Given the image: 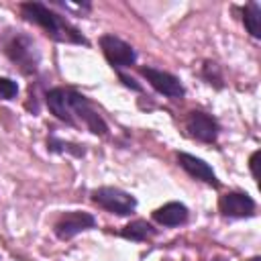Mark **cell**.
I'll return each instance as SVG.
<instances>
[{
  "label": "cell",
  "instance_id": "7a4b0ae2",
  "mask_svg": "<svg viewBox=\"0 0 261 261\" xmlns=\"http://www.w3.org/2000/svg\"><path fill=\"white\" fill-rule=\"evenodd\" d=\"M4 51L8 55V59L12 63H16L20 67L22 73H35L37 67H39V51L35 47V41L29 37V35H14L6 45H4Z\"/></svg>",
  "mask_w": 261,
  "mask_h": 261
},
{
  "label": "cell",
  "instance_id": "4fadbf2b",
  "mask_svg": "<svg viewBox=\"0 0 261 261\" xmlns=\"http://www.w3.org/2000/svg\"><path fill=\"white\" fill-rule=\"evenodd\" d=\"M243 24L251 37L261 39V6L257 2H249L243 8Z\"/></svg>",
  "mask_w": 261,
  "mask_h": 261
},
{
  "label": "cell",
  "instance_id": "ffe728a7",
  "mask_svg": "<svg viewBox=\"0 0 261 261\" xmlns=\"http://www.w3.org/2000/svg\"><path fill=\"white\" fill-rule=\"evenodd\" d=\"M214 261H222V259H214Z\"/></svg>",
  "mask_w": 261,
  "mask_h": 261
},
{
  "label": "cell",
  "instance_id": "3957f363",
  "mask_svg": "<svg viewBox=\"0 0 261 261\" xmlns=\"http://www.w3.org/2000/svg\"><path fill=\"white\" fill-rule=\"evenodd\" d=\"M92 200L100 208H104L112 214H118V216H128L137 208V200H135L133 194H128L120 188H110V186L96 188L92 192Z\"/></svg>",
  "mask_w": 261,
  "mask_h": 261
},
{
  "label": "cell",
  "instance_id": "ba28073f",
  "mask_svg": "<svg viewBox=\"0 0 261 261\" xmlns=\"http://www.w3.org/2000/svg\"><path fill=\"white\" fill-rule=\"evenodd\" d=\"M141 75L147 77V82L163 96L167 98H184L186 90L179 82V77H175L173 73H167V71H161V69H155V67H141Z\"/></svg>",
  "mask_w": 261,
  "mask_h": 261
},
{
  "label": "cell",
  "instance_id": "7c38bea8",
  "mask_svg": "<svg viewBox=\"0 0 261 261\" xmlns=\"http://www.w3.org/2000/svg\"><path fill=\"white\" fill-rule=\"evenodd\" d=\"M153 218L163 226H179L188 220V208L181 202H167L153 212Z\"/></svg>",
  "mask_w": 261,
  "mask_h": 261
},
{
  "label": "cell",
  "instance_id": "277c9868",
  "mask_svg": "<svg viewBox=\"0 0 261 261\" xmlns=\"http://www.w3.org/2000/svg\"><path fill=\"white\" fill-rule=\"evenodd\" d=\"M100 47H102V53H104L106 61L114 69L130 67L137 61V51L126 41H122L114 35H102L100 37Z\"/></svg>",
  "mask_w": 261,
  "mask_h": 261
},
{
  "label": "cell",
  "instance_id": "8fae6325",
  "mask_svg": "<svg viewBox=\"0 0 261 261\" xmlns=\"http://www.w3.org/2000/svg\"><path fill=\"white\" fill-rule=\"evenodd\" d=\"M47 108L65 124H75L73 112H71V100H69V88H53L45 94Z\"/></svg>",
  "mask_w": 261,
  "mask_h": 261
},
{
  "label": "cell",
  "instance_id": "d6986e66",
  "mask_svg": "<svg viewBox=\"0 0 261 261\" xmlns=\"http://www.w3.org/2000/svg\"><path fill=\"white\" fill-rule=\"evenodd\" d=\"M118 77H120V82L126 86V88H130V90H135V92H141V86L133 80V77H128V75H124V73H118Z\"/></svg>",
  "mask_w": 261,
  "mask_h": 261
},
{
  "label": "cell",
  "instance_id": "5bb4252c",
  "mask_svg": "<svg viewBox=\"0 0 261 261\" xmlns=\"http://www.w3.org/2000/svg\"><path fill=\"white\" fill-rule=\"evenodd\" d=\"M157 230L147 222V220H133L130 224H126L122 230H120V237L122 239H128V241H145L149 237H153Z\"/></svg>",
  "mask_w": 261,
  "mask_h": 261
},
{
  "label": "cell",
  "instance_id": "2e32d148",
  "mask_svg": "<svg viewBox=\"0 0 261 261\" xmlns=\"http://www.w3.org/2000/svg\"><path fill=\"white\" fill-rule=\"evenodd\" d=\"M202 77L210 84V86H214V88H222V73H220V67L214 63V61H206L204 65H202Z\"/></svg>",
  "mask_w": 261,
  "mask_h": 261
},
{
  "label": "cell",
  "instance_id": "6da1fadb",
  "mask_svg": "<svg viewBox=\"0 0 261 261\" xmlns=\"http://www.w3.org/2000/svg\"><path fill=\"white\" fill-rule=\"evenodd\" d=\"M20 14L24 20L41 27L53 41L59 43H75V45H88V39L71 24L65 20V16L53 12L41 2H24L20 4Z\"/></svg>",
  "mask_w": 261,
  "mask_h": 261
},
{
  "label": "cell",
  "instance_id": "30bf717a",
  "mask_svg": "<svg viewBox=\"0 0 261 261\" xmlns=\"http://www.w3.org/2000/svg\"><path fill=\"white\" fill-rule=\"evenodd\" d=\"M177 163L188 175H192V177H196V179H200V181H204L212 188L220 186L216 173L212 171V167L204 159H200L196 155H190V153H177Z\"/></svg>",
  "mask_w": 261,
  "mask_h": 261
},
{
  "label": "cell",
  "instance_id": "52a82bcc",
  "mask_svg": "<svg viewBox=\"0 0 261 261\" xmlns=\"http://www.w3.org/2000/svg\"><path fill=\"white\" fill-rule=\"evenodd\" d=\"M186 128L194 139H198L202 143H214L218 139V130H220L218 120L212 114L202 112V110H192L188 114Z\"/></svg>",
  "mask_w": 261,
  "mask_h": 261
},
{
  "label": "cell",
  "instance_id": "ac0fdd59",
  "mask_svg": "<svg viewBox=\"0 0 261 261\" xmlns=\"http://www.w3.org/2000/svg\"><path fill=\"white\" fill-rule=\"evenodd\" d=\"M259 157H261V151H255V153L249 157V169H251V175H253V179H259V171H257V165H259Z\"/></svg>",
  "mask_w": 261,
  "mask_h": 261
},
{
  "label": "cell",
  "instance_id": "e0dca14e",
  "mask_svg": "<svg viewBox=\"0 0 261 261\" xmlns=\"http://www.w3.org/2000/svg\"><path fill=\"white\" fill-rule=\"evenodd\" d=\"M18 94V84L10 77H0V98L2 100H12Z\"/></svg>",
  "mask_w": 261,
  "mask_h": 261
},
{
  "label": "cell",
  "instance_id": "8992f818",
  "mask_svg": "<svg viewBox=\"0 0 261 261\" xmlns=\"http://www.w3.org/2000/svg\"><path fill=\"white\" fill-rule=\"evenodd\" d=\"M96 226V218L90 212H82V210H73V212H65L57 218V222L53 224V232L57 239L61 241H69L75 234H80L82 230L94 228Z\"/></svg>",
  "mask_w": 261,
  "mask_h": 261
},
{
  "label": "cell",
  "instance_id": "9c48e42d",
  "mask_svg": "<svg viewBox=\"0 0 261 261\" xmlns=\"http://www.w3.org/2000/svg\"><path fill=\"white\" fill-rule=\"evenodd\" d=\"M218 210L228 218H249L255 214V200L245 192H228L220 196Z\"/></svg>",
  "mask_w": 261,
  "mask_h": 261
},
{
  "label": "cell",
  "instance_id": "9a60e30c",
  "mask_svg": "<svg viewBox=\"0 0 261 261\" xmlns=\"http://www.w3.org/2000/svg\"><path fill=\"white\" fill-rule=\"evenodd\" d=\"M47 151H51V153H71L73 157H84V155H86L84 145L69 143V141H61V139H57V137H49V139H47Z\"/></svg>",
  "mask_w": 261,
  "mask_h": 261
},
{
  "label": "cell",
  "instance_id": "5b68a950",
  "mask_svg": "<svg viewBox=\"0 0 261 261\" xmlns=\"http://www.w3.org/2000/svg\"><path fill=\"white\" fill-rule=\"evenodd\" d=\"M69 100H71V112H73V116H77L94 135H100V137H106L108 135V124L94 110V106L90 104V100L84 94H80V92H75V90L69 88Z\"/></svg>",
  "mask_w": 261,
  "mask_h": 261
}]
</instances>
